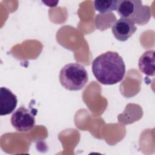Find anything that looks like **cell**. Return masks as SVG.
Here are the masks:
<instances>
[{
    "label": "cell",
    "mask_w": 155,
    "mask_h": 155,
    "mask_svg": "<svg viewBox=\"0 0 155 155\" xmlns=\"http://www.w3.org/2000/svg\"><path fill=\"white\" fill-rule=\"evenodd\" d=\"M11 124L13 128L19 132L30 131L35 125L33 113L24 107H21L12 114Z\"/></svg>",
    "instance_id": "4"
},
{
    "label": "cell",
    "mask_w": 155,
    "mask_h": 155,
    "mask_svg": "<svg viewBox=\"0 0 155 155\" xmlns=\"http://www.w3.org/2000/svg\"><path fill=\"white\" fill-rule=\"evenodd\" d=\"M16 96L6 87L0 89V115L5 116L12 113L16 107Z\"/></svg>",
    "instance_id": "6"
},
{
    "label": "cell",
    "mask_w": 155,
    "mask_h": 155,
    "mask_svg": "<svg viewBox=\"0 0 155 155\" xmlns=\"http://www.w3.org/2000/svg\"><path fill=\"white\" fill-rule=\"evenodd\" d=\"M88 80L85 68L79 63H70L64 65L59 73V81L65 89L78 91L82 89Z\"/></svg>",
    "instance_id": "2"
},
{
    "label": "cell",
    "mask_w": 155,
    "mask_h": 155,
    "mask_svg": "<svg viewBox=\"0 0 155 155\" xmlns=\"http://www.w3.org/2000/svg\"><path fill=\"white\" fill-rule=\"evenodd\" d=\"M139 70L147 76H154V51L147 50L140 57L138 62Z\"/></svg>",
    "instance_id": "7"
},
{
    "label": "cell",
    "mask_w": 155,
    "mask_h": 155,
    "mask_svg": "<svg viewBox=\"0 0 155 155\" xmlns=\"http://www.w3.org/2000/svg\"><path fill=\"white\" fill-rule=\"evenodd\" d=\"M137 27L133 22L127 19L120 18L113 24L111 31L116 39L120 41H126L133 36Z\"/></svg>",
    "instance_id": "5"
},
{
    "label": "cell",
    "mask_w": 155,
    "mask_h": 155,
    "mask_svg": "<svg viewBox=\"0 0 155 155\" xmlns=\"http://www.w3.org/2000/svg\"><path fill=\"white\" fill-rule=\"evenodd\" d=\"M117 12L121 18L127 19L134 24L145 25L151 18V8L139 0H119Z\"/></svg>",
    "instance_id": "3"
},
{
    "label": "cell",
    "mask_w": 155,
    "mask_h": 155,
    "mask_svg": "<svg viewBox=\"0 0 155 155\" xmlns=\"http://www.w3.org/2000/svg\"><path fill=\"white\" fill-rule=\"evenodd\" d=\"M95 78L104 85H114L124 79L125 65L122 58L115 51H108L97 56L92 62Z\"/></svg>",
    "instance_id": "1"
},
{
    "label": "cell",
    "mask_w": 155,
    "mask_h": 155,
    "mask_svg": "<svg viewBox=\"0 0 155 155\" xmlns=\"http://www.w3.org/2000/svg\"><path fill=\"white\" fill-rule=\"evenodd\" d=\"M119 0L94 1V7L95 10L101 13H108L117 10Z\"/></svg>",
    "instance_id": "8"
}]
</instances>
